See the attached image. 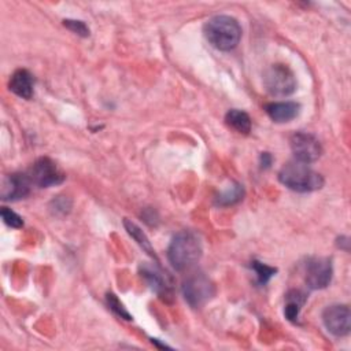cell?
Here are the masks:
<instances>
[{"label": "cell", "mask_w": 351, "mask_h": 351, "mask_svg": "<svg viewBox=\"0 0 351 351\" xmlns=\"http://www.w3.org/2000/svg\"><path fill=\"white\" fill-rule=\"evenodd\" d=\"M49 208H51V213L56 217L67 215L71 210V200L67 196H56L49 203Z\"/></svg>", "instance_id": "obj_20"}, {"label": "cell", "mask_w": 351, "mask_h": 351, "mask_svg": "<svg viewBox=\"0 0 351 351\" xmlns=\"http://www.w3.org/2000/svg\"><path fill=\"white\" fill-rule=\"evenodd\" d=\"M278 180L287 188L296 192H313L324 186V177L311 169L308 163L291 160L278 171Z\"/></svg>", "instance_id": "obj_3"}, {"label": "cell", "mask_w": 351, "mask_h": 351, "mask_svg": "<svg viewBox=\"0 0 351 351\" xmlns=\"http://www.w3.org/2000/svg\"><path fill=\"white\" fill-rule=\"evenodd\" d=\"M123 225H125V228H126V232L136 240V243H137L148 255H151L152 258L156 259L155 251H154V248H152V245H151V243H149L147 234H145L134 222L129 221L128 218L123 219Z\"/></svg>", "instance_id": "obj_16"}, {"label": "cell", "mask_w": 351, "mask_h": 351, "mask_svg": "<svg viewBox=\"0 0 351 351\" xmlns=\"http://www.w3.org/2000/svg\"><path fill=\"white\" fill-rule=\"evenodd\" d=\"M322 322L329 333L336 337H343L351 329V313L346 304L328 306L322 313Z\"/></svg>", "instance_id": "obj_9"}, {"label": "cell", "mask_w": 351, "mask_h": 351, "mask_svg": "<svg viewBox=\"0 0 351 351\" xmlns=\"http://www.w3.org/2000/svg\"><path fill=\"white\" fill-rule=\"evenodd\" d=\"M226 123L240 134H248L251 132V118L245 111L229 110L225 115Z\"/></svg>", "instance_id": "obj_14"}, {"label": "cell", "mask_w": 351, "mask_h": 351, "mask_svg": "<svg viewBox=\"0 0 351 351\" xmlns=\"http://www.w3.org/2000/svg\"><path fill=\"white\" fill-rule=\"evenodd\" d=\"M32 184L40 188H49L62 184L66 180L64 173L56 166V163L47 158H38L27 173Z\"/></svg>", "instance_id": "obj_6"}, {"label": "cell", "mask_w": 351, "mask_h": 351, "mask_svg": "<svg viewBox=\"0 0 351 351\" xmlns=\"http://www.w3.org/2000/svg\"><path fill=\"white\" fill-rule=\"evenodd\" d=\"M0 214H1V218H3V221H4L5 225H8V226H11V228H15V229H19V228L23 226V219H22V217L18 215V214H16L15 211H12L11 208L3 207L1 211H0Z\"/></svg>", "instance_id": "obj_21"}, {"label": "cell", "mask_w": 351, "mask_h": 351, "mask_svg": "<svg viewBox=\"0 0 351 351\" xmlns=\"http://www.w3.org/2000/svg\"><path fill=\"white\" fill-rule=\"evenodd\" d=\"M243 196H244L243 185L239 182H234L217 196L215 203L218 206H232V204H236L237 202H240L243 199Z\"/></svg>", "instance_id": "obj_17"}, {"label": "cell", "mask_w": 351, "mask_h": 351, "mask_svg": "<svg viewBox=\"0 0 351 351\" xmlns=\"http://www.w3.org/2000/svg\"><path fill=\"white\" fill-rule=\"evenodd\" d=\"M333 274L329 258H311L306 265V284L310 289H324L330 284Z\"/></svg>", "instance_id": "obj_10"}, {"label": "cell", "mask_w": 351, "mask_h": 351, "mask_svg": "<svg viewBox=\"0 0 351 351\" xmlns=\"http://www.w3.org/2000/svg\"><path fill=\"white\" fill-rule=\"evenodd\" d=\"M32 181L27 174L12 173L3 180L1 199L8 202H15L26 197L30 193Z\"/></svg>", "instance_id": "obj_11"}, {"label": "cell", "mask_w": 351, "mask_h": 351, "mask_svg": "<svg viewBox=\"0 0 351 351\" xmlns=\"http://www.w3.org/2000/svg\"><path fill=\"white\" fill-rule=\"evenodd\" d=\"M206 40L218 51H232L241 38V26L233 16L215 15L203 26Z\"/></svg>", "instance_id": "obj_1"}, {"label": "cell", "mask_w": 351, "mask_h": 351, "mask_svg": "<svg viewBox=\"0 0 351 351\" xmlns=\"http://www.w3.org/2000/svg\"><path fill=\"white\" fill-rule=\"evenodd\" d=\"M306 302V295L300 291H291L287 293V304L284 308L285 318L291 322H296L299 311Z\"/></svg>", "instance_id": "obj_15"}, {"label": "cell", "mask_w": 351, "mask_h": 351, "mask_svg": "<svg viewBox=\"0 0 351 351\" xmlns=\"http://www.w3.org/2000/svg\"><path fill=\"white\" fill-rule=\"evenodd\" d=\"M269 118L277 123H284L295 119L300 112V104L296 101H273L265 107Z\"/></svg>", "instance_id": "obj_12"}, {"label": "cell", "mask_w": 351, "mask_h": 351, "mask_svg": "<svg viewBox=\"0 0 351 351\" xmlns=\"http://www.w3.org/2000/svg\"><path fill=\"white\" fill-rule=\"evenodd\" d=\"M106 302H107V306H108L118 317H121V318H123V319H126V321L133 319V317H132L130 313L126 310V307L123 306V303L117 298V295L108 292V293L106 295Z\"/></svg>", "instance_id": "obj_19"}, {"label": "cell", "mask_w": 351, "mask_h": 351, "mask_svg": "<svg viewBox=\"0 0 351 351\" xmlns=\"http://www.w3.org/2000/svg\"><path fill=\"white\" fill-rule=\"evenodd\" d=\"M63 25L71 30L73 33L82 36V37H88L89 36V27L82 22V21H77V19H64Z\"/></svg>", "instance_id": "obj_22"}, {"label": "cell", "mask_w": 351, "mask_h": 351, "mask_svg": "<svg viewBox=\"0 0 351 351\" xmlns=\"http://www.w3.org/2000/svg\"><path fill=\"white\" fill-rule=\"evenodd\" d=\"M202 252L200 237L192 230H182L171 239L167 248V258L176 270L182 271L193 266L200 259Z\"/></svg>", "instance_id": "obj_2"}, {"label": "cell", "mask_w": 351, "mask_h": 351, "mask_svg": "<svg viewBox=\"0 0 351 351\" xmlns=\"http://www.w3.org/2000/svg\"><path fill=\"white\" fill-rule=\"evenodd\" d=\"M140 274L149 288L163 300H170L173 298V280L158 265L144 262L140 266Z\"/></svg>", "instance_id": "obj_8"}, {"label": "cell", "mask_w": 351, "mask_h": 351, "mask_svg": "<svg viewBox=\"0 0 351 351\" xmlns=\"http://www.w3.org/2000/svg\"><path fill=\"white\" fill-rule=\"evenodd\" d=\"M182 293L191 307L199 308L213 299L215 295V287L207 276L197 273L189 276L184 281Z\"/></svg>", "instance_id": "obj_5"}, {"label": "cell", "mask_w": 351, "mask_h": 351, "mask_svg": "<svg viewBox=\"0 0 351 351\" xmlns=\"http://www.w3.org/2000/svg\"><path fill=\"white\" fill-rule=\"evenodd\" d=\"M289 144L295 155V159L303 163H313L322 154V147L318 138L314 134L307 132L293 133L291 136Z\"/></svg>", "instance_id": "obj_7"}, {"label": "cell", "mask_w": 351, "mask_h": 351, "mask_svg": "<svg viewBox=\"0 0 351 351\" xmlns=\"http://www.w3.org/2000/svg\"><path fill=\"white\" fill-rule=\"evenodd\" d=\"M261 165L262 167H269L271 165V155L269 152L261 154Z\"/></svg>", "instance_id": "obj_23"}, {"label": "cell", "mask_w": 351, "mask_h": 351, "mask_svg": "<svg viewBox=\"0 0 351 351\" xmlns=\"http://www.w3.org/2000/svg\"><path fill=\"white\" fill-rule=\"evenodd\" d=\"M251 267L252 270L255 271L256 274V278H258V282L261 285H265L273 276H276L277 273V269L273 267V266H269L266 263H262L259 261H252L251 262Z\"/></svg>", "instance_id": "obj_18"}, {"label": "cell", "mask_w": 351, "mask_h": 351, "mask_svg": "<svg viewBox=\"0 0 351 351\" xmlns=\"http://www.w3.org/2000/svg\"><path fill=\"white\" fill-rule=\"evenodd\" d=\"M8 88L16 96L29 100L33 96V88H34L33 75L26 69L15 70L10 78Z\"/></svg>", "instance_id": "obj_13"}, {"label": "cell", "mask_w": 351, "mask_h": 351, "mask_svg": "<svg viewBox=\"0 0 351 351\" xmlns=\"http://www.w3.org/2000/svg\"><path fill=\"white\" fill-rule=\"evenodd\" d=\"M263 85L271 96L284 97L295 92L296 78L287 64L277 63L265 71Z\"/></svg>", "instance_id": "obj_4"}]
</instances>
